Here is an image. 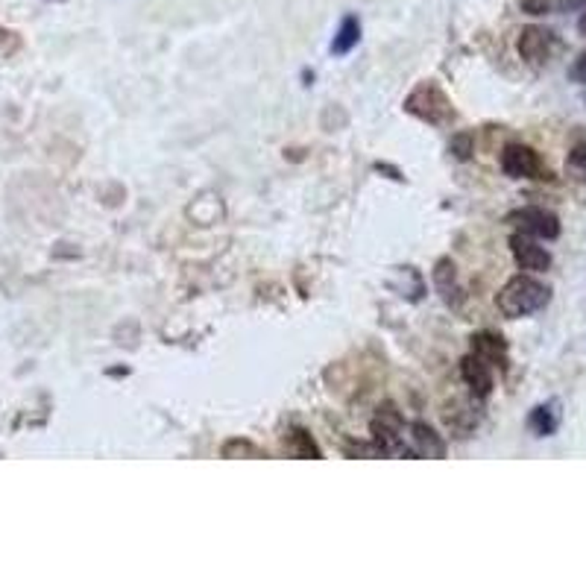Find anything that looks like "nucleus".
<instances>
[{
    "label": "nucleus",
    "instance_id": "11",
    "mask_svg": "<svg viewBox=\"0 0 586 586\" xmlns=\"http://www.w3.org/2000/svg\"><path fill=\"white\" fill-rule=\"evenodd\" d=\"M472 352L487 360L490 367L507 370V343L498 338V334H493V331L472 334Z\"/></svg>",
    "mask_w": 586,
    "mask_h": 586
},
{
    "label": "nucleus",
    "instance_id": "6",
    "mask_svg": "<svg viewBox=\"0 0 586 586\" xmlns=\"http://www.w3.org/2000/svg\"><path fill=\"white\" fill-rule=\"evenodd\" d=\"M510 253H514L516 264L525 273H545L552 267V253L545 246L537 244V238H531L525 232L510 235Z\"/></svg>",
    "mask_w": 586,
    "mask_h": 586
},
{
    "label": "nucleus",
    "instance_id": "15",
    "mask_svg": "<svg viewBox=\"0 0 586 586\" xmlns=\"http://www.w3.org/2000/svg\"><path fill=\"white\" fill-rule=\"evenodd\" d=\"M284 448H288V455L293 457H322L320 446L314 443V437L305 431V428H293L288 431V437H284Z\"/></svg>",
    "mask_w": 586,
    "mask_h": 586
},
{
    "label": "nucleus",
    "instance_id": "17",
    "mask_svg": "<svg viewBox=\"0 0 586 586\" xmlns=\"http://www.w3.org/2000/svg\"><path fill=\"white\" fill-rule=\"evenodd\" d=\"M448 149L455 153V159L466 161L472 153H476V139H472V132H457L452 139V144H448Z\"/></svg>",
    "mask_w": 586,
    "mask_h": 586
},
{
    "label": "nucleus",
    "instance_id": "20",
    "mask_svg": "<svg viewBox=\"0 0 586 586\" xmlns=\"http://www.w3.org/2000/svg\"><path fill=\"white\" fill-rule=\"evenodd\" d=\"M569 77L575 80V82H581V85H586V50L575 59V65L569 68Z\"/></svg>",
    "mask_w": 586,
    "mask_h": 586
},
{
    "label": "nucleus",
    "instance_id": "16",
    "mask_svg": "<svg viewBox=\"0 0 586 586\" xmlns=\"http://www.w3.org/2000/svg\"><path fill=\"white\" fill-rule=\"evenodd\" d=\"M220 457H226V460H235V457H267V452H261V448L253 440H246V437H232V440L223 443Z\"/></svg>",
    "mask_w": 586,
    "mask_h": 586
},
{
    "label": "nucleus",
    "instance_id": "3",
    "mask_svg": "<svg viewBox=\"0 0 586 586\" xmlns=\"http://www.w3.org/2000/svg\"><path fill=\"white\" fill-rule=\"evenodd\" d=\"M372 431V443L381 448V455H405V457H417L414 448L405 446V417L393 402H384L376 417L370 422Z\"/></svg>",
    "mask_w": 586,
    "mask_h": 586
},
{
    "label": "nucleus",
    "instance_id": "2",
    "mask_svg": "<svg viewBox=\"0 0 586 586\" xmlns=\"http://www.w3.org/2000/svg\"><path fill=\"white\" fill-rule=\"evenodd\" d=\"M405 111L431 123V127H446V123L455 120L452 100L446 97V91L437 82H419L417 89L405 97Z\"/></svg>",
    "mask_w": 586,
    "mask_h": 586
},
{
    "label": "nucleus",
    "instance_id": "14",
    "mask_svg": "<svg viewBox=\"0 0 586 586\" xmlns=\"http://www.w3.org/2000/svg\"><path fill=\"white\" fill-rule=\"evenodd\" d=\"M358 42H360V21L355 15H346L341 21V27H338V35H334V42H331V53L334 56L352 53V50L358 47Z\"/></svg>",
    "mask_w": 586,
    "mask_h": 586
},
{
    "label": "nucleus",
    "instance_id": "4",
    "mask_svg": "<svg viewBox=\"0 0 586 586\" xmlns=\"http://www.w3.org/2000/svg\"><path fill=\"white\" fill-rule=\"evenodd\" d=\"M498 161H502V170L510 179H552V170L543 165L540 153L528 144H507Z\"/></svg>",
    "mask_w": 586,
    "mask_h": 586
},
{
    "label": "nucleus",
    "instance_id": "9",
    "mask_svg": "<svg viewBox=\"0 0 586 586\" xmlns=\"http://www.w3.org/2000/svg\"><path fill=\"white\" fill-rule=\"evenodd\" d=\"M431 279H434V288H437L443 303L448 308H460V303H464V288H460L457 267L452 264V258H440L437 264H434Z\"/></svg>",
    "mask_w": 586,
    "mask_h": 586
},
{
    "label": "nucleus",
    "instance_id": "5",
    "mask_svg": "<svg viewBox=\"0 0 586 586\" xmlns=\"http://www.w3.org/2000/svg\"><path fill=\"white\" fill-rule=\"evenodd\" d=\"M507 220L514 223L519 232L531 235V238H543V241H557L560 238V217L554 215V211L543 208V206L516 208Z\"/></svg>",
    "mask_w": 586,
    "mask_h": 586
},
{
    "label": "nucleus",
    "instance_id": "18",
    "mask_svg": "<svg viewBox=\"0 0 586 586\" xmlns=\"http://www.w3.org/2000/svg\"><path fill=\"white\" fill-rule=\"evenodd\" d=\"M569 168L581 173V177H586V141H581L569 149Z\"/></svg>",
    "mask_w": 586,
    "mask_h": 586
},
{
    "label": "nucleus",
    "instance_id": "7",
    "mask_svg": "<svg viewBox=\"0 0 586 586\" xmlns=\"http://www.w3.org/2000/svg\"><path fill=\"white\" fill-rule=\"evenodd\" d=\"M557 47V35L545 27H525L519 35V56L531 62V65H545Z\"/></svg>",
    "mask_w": 586,
    "mask_h": 586
},
{
    "label": "nucleus",
    "instance_id": "13",
    "mask_svg": "<svg viewBox=\"0 0 586 586\" xmlns=\"http://www.w3.org/2000/svg\"><path fill=\"white\" fill-rule=\"evenodd\" d=\"M528 428L537 434V437H552V434L560 428L557 402H548V405H537V408H533L531 417H528Z\"/></svg>",
    "mask_w": 586,
    "mask_h": 586
},
{
    "label": "nucleus",
    "instance_id": "19",
    "mask_svg": "<svg viewBox=\"0 0 586 586\" xmlns=\"http://www.w3.org/2000/svg\"><path fill=\"white\" fill-rule=\"evenodd\" d=\"M552 9V0H522V12H528V15H548Z\"/></svg>",
    "mask_w": 586,
    "mask_h": 586
},
{
    "label": "nucleus",
    "instance_id": "1",
    "mask_svg": "<svg viewBox=\"0 0 586 586\" xmlns=\"http://www.w3.org/2000/svg\"><path fill=\"white\" fill-rule=\"evenodd\" d=\"M548 303H552V288L533 276L507 279V284L495 296V305L507 320L531 317V314H537V311H543Z\"/></svg>",
    "mask_w": 586,
    "mask_h": 586
},
{
    "label": "nucleus",
    "instance_id": "10",
    "mask_svg": "<svg viewBox=\"0 0 586 586\" xmlns=\"http://www.w3.org/2000/svg\"><path fill=\"white\" fill-rule=\"evenodd\" d=\"M410 448L417 457H446V440L434 431L428 422H414L410 426Z\"/></svg>",
    "mask_w": 586,
    "mask_h": 586
},
{
    "label": "nucleus",
    "instance_id": "12",
    "mask_svg": "<svg viewBox=\"0 0 586 586\" xmlns=\"http://www.w3.org/2000/svg\"><path fill=\"white\" fill-rule=\"evenodd\" d=\"M443 419H446L448 431H455V434L464 437V434H469L472 428L478 426V408L472 402H455V405L446 408Z\"/></svg>",
    "mask_w": 586,
    "mask_h": 586
},
{
    "label": "nucleus",
    "instance_id": "8",
    "mask_svg": "<svg viewBox=\"0 0 586 586\" xmlns=\"http://www.w3.org/2000/svg\"><path fill=\"white\" fill-rule=\"evenodd\" d=\"M460 376H464L466 388L472 390V396L487 399L493 393V367L484 358H478L476 352H469L464 360H460Z\"/></svg>",
    "mask_w": 586,
    "mask_h": 586
},
{
    "label": "nucleus",
    "instance_id": "21",
    "mask_svg": "<svg viewBox=\"0 0 586 586\" xmlns=\"http://www.w3.org/2000/svg\"><path fill=\"white\" fill-rule=\"evenodd\" d=\"M578 30H581V33L586 35V12H583V15H581V21H578Z\"/></svg>",
    "mask_w": 586,
    "mask_h": 586
}]
</instances>
